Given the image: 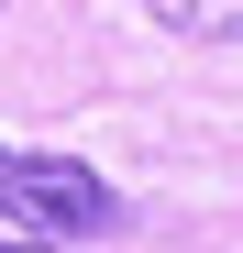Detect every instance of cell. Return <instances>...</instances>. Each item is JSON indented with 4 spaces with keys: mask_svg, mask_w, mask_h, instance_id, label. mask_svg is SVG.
I'll return each instance as SVG.
<instances>
[{
    "mask_svg": "<svg viewBox=\"0 0 243 253\" xmlns=\"http://www.w3.org/2000/svg\"><path fill=\"white\" fill-rule=\"evenodd\" d=\"M0 220L11 231H45V242H89L122 220V198L100 165H77V154H11L0 143Z\"/></svg>",
    "mask_w": 243,
    "mask_h": 253,
    "instance_id": "6da1fadb",
    "label": "cell"
},
{
    "mask_svg": "<svg viewBox=\"0 0 243 253\" xmlns=\"http://www.w3.org/2000/svg\"><path fill=\"white\" fill-rule=\"evenodd\" d=\"M144 11L188 44H243V0H144Z\"/></svg>",
    "mask_w": 243,
    "mask_h": 253,
    "instance_id": "7a4b0ae2",
    "label": "cell"
},
{
    "mask_svg": "<svg viewBox=\"0 0 243 253\" xmlns=\"http://www.w3.org/2000/svg\"><path fill=\"white\" fill-rule=\"evenodd\" d=\"M0 253H56V242H45V231H22V242H0Z\"/></svg>",
    "mask_w": 243,
    "mask_h": 253,
    "instance_id": "3957f363",
    "label": "cell"
}]
</instances>
